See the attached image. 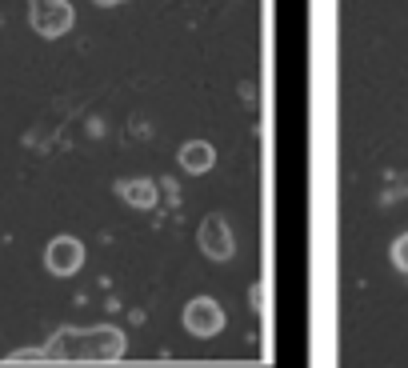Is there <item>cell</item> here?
<instances>
[{"instance_id": "5", "label": "cell", "mask_w": 408, "mask_h": 368, "mask_svg": "<svg viewBox=\"0 0 408 368\" xmlns=\"http://www.w3.org/2000/svg\"><path fill=\"white\" fill-rule=\"evenodd\" d=\"M44 268L52 276H76L84 268V245L76 236H52L44 248Z\"/></svg>"}, {"instance_id": "2", "label": "cell", "mask_w": 408, "mask_h": 368, "mask_svg": "<svg viewBox=\"0 0 408 368\" xmlns=\"http://www.w3.org/2000/svg\"><path fill=\"white\" fill-rule=\"evenodd\" d=\"M29 24L44 41H61L64 32L76 24V9L68 0H29Z\"/></svg>"}, {"instance_id": "1", "label": "cell", "mask_w": 408, "mask_h": 368, "mask_svg": "<svg viewBox=\"0 0 408 368\" xmlns=\"http://www.w3.org/2000/svg\"><path fill=\"white\" fill-rule=\"evenodd\" d=\"M49 360H72V364H113L128 352V337L116 324L96 328H61L49 340Z\"/></svg>"}, {"instance_id": "10", "label": "cell", "mask_w": 408, "mask_h": 368, "mask_svg": "<svg viewBox=\"0 0 408 368\" xmlns=\"http://www.w3.org/2000/svg\"><path fill=\"white\" fill-rule=\"evenodd\" d=\"M92 4H101V9H116V4H124V0H92Z\"/></svg>"}, {"instance_id": "9", "label": "cell", "mask_w": 408, "mask_h": 368, "mask_svg": "<svg viewBox=\"0 0 408 368\" xmlns=\"http://www.w3.org/2000/svg\"><path fill=\"white\" fill-rule=\"evenodd\" d=\"M392 265H397L400 272L408 276V232L397 236V245H392Z\"/></svg>"}, {"instance_id": "8", "label": "cell", "mask_w": 408, "mask_h": 368, "mask_svg": "<svg viewBox=\"0 0 408 368\" xmlns=\"http://www.w3.org/2000/svg\"><path fill=\"white\" fill-rule=\"evenodd\" d=\"M44 360H49L44 348H16V352H9V364H44Z\"/></svg>"}, {"instance_id": "3", "label": "cell", "mask_w": 408, "mask_h": 368, "mask_svg": "<svg viewBox=\"0 0 408 368\" xmlns=\"http://www.w3.org/2000/svg\"><path fill=\"white\" fill-rule=\"evenodd\" d=\"M196 245H200V252L208 256V260H233L236 252V236L233 228H228V220L220 213H208L200 220V228H196Z\"/></svg>"}, {"instance_id": "7", "label": "cell", "mask_w": 408, "mask_h": 368, "mask_svg": "<svg viewBox=\"0 0 408 368\" xmlns=\"http://www.w3.org/2000/svg\"><path fill=\"white\" fill-rule=\"evenodd\" d=\"M176 160H180L184 173H208L216 164V148L208 140H188V144H180Z\"/></svg>"}, {"instance_id": "4", "label": "cell", "mask_w": 408, "mask_h": 368, "mask_svg": "<svg viewBox=\"0 0 408 368\" xmlns=\"http://www.w3.org/2000/svg\"><path fill=\"white\" fill-rule=\"evenodd\" d=\"M225 320H228L225 308L216 305L213 297H196V300H188V305H184V328H188L193 337H200V340L220 337Z\"/></svg>"}, {"instance_id": "6", "label": "cell", "mask_w": 408, "mask_h": 368, "mask_svg": "<svg viewBox=\"0 0 408 368\" xmlns=\"http://www.w3.org/2000/svg\"><path fill=\"white\" fill-rule=\"evenodd\" d=\"M121 193V200L124 205H133V208H156V200H160V184L156 180H148V176H141V180H128V184H121L116 188Z\"/></svg>"}]
</instances>
